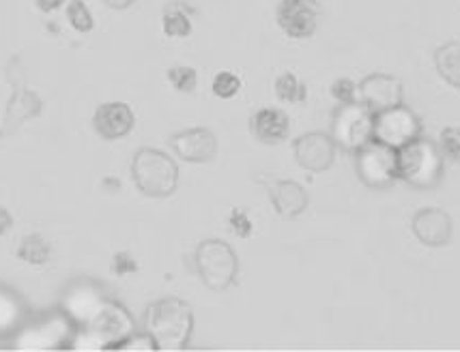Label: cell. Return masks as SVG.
<instances>
[{
    "mask_svg": "<svg viewBox=\"0 0 460 352\" xmlns=\"http://www.w3.org/2000/svg\"><path fill=\"white\" fill-rule=\"evenodd\" d=\"M435 65L437 71L447 84L454 88H460V43L450 41L443 43L435 52Z\"/></svg>",
    "mask_w": 460,
    "mask_h": 352,
    "instance_id": "cell-20",
    "label": "cell"
},
{
    "mask_svg": "<svg viewBox=\"0 0 460 352\" xmlns=\"http://www.w3.org/2000/svg\"><path fill=\"white\" fill-rule=\"evenodd\" d=\"M145 331L151 333L160 350H185L194 333V312L183 299L164 296L146 307Z\"/></svg>",
    "mask_w": 460,
    "mask_h": 352,
    "instance_id": "cell-1",
    "label": "cell"
},
{
    "mask_svg": "<svg viewBox=\"0 0 460 352\" xmlns=\"http://www.w3.org/2000/svg\"><path fill=\"white\" fill-rule=\"evenodd\" d=\"M252 134L262 145H282L290 134V119L280 108H261L252 114Z\"/></svg>",
    "mask_w": 460,
    "mask_h": 352,
    "instance_id": "cell-18",
    "label": "cell"
},
{
    "mask_svg": "<svg viewBox=\"0 0 460 352\" xmlns=\"http://www.w3.org/2000/svg\"><path fill=\"white\" fill-rule=\"evenodd\" d=\"M398 179L418 189H432L443 179V155L435 142L418 137L398 148Z\"/></svg>",
    "mask_w": 460,
    "mask_h": 352,
    "instance_id": "cell-6",
    "label": "cell"
},
{
    "mask_svg": "<svg viewBox=\"0 0 460 352\" xmlns=\"http://www.w3.org/2000/svg\"><path fill=\"white\" fill-rule=\"evenodd\" d=\"M441 148L454 159H460V129L446 128L441 134Z\"/></svg>",
    "mask_w": 460,
    "mask_h": 352,
    "instance_id": "cell-30",
    "label": "cell"
},
{
    "mask_svg": "<svg viewBox=\"0 0 460 352\" xmlns=\"http://www.w3.org/2000/svg\"><path fill=\"white\" fill-rule=\"evenodd\" d=\"M75 327L63 312L48 313L37 321H26L11 335V348L40 352V350H58L69 348L74 339Z\"/></svg>",
    "mask_w": 460,
    "mask_h": 352,
    "instance_id": "cell-5",
    "label": "cell"
},
{
    "mask_svg": "<svg viewBox=\"0 0 460 352\" xmlns=\"http://www.w3.org/2000/svg\"><path fill=\"white\" fill-rule=\"evenodd\" d=\"M18 258L32 267H41V264L50 262L52 247L40 234H26L18 245Z\"/></svg>",
    "mask_w": 460,
    "mask_h": 352,
    "instance_id": "cell-21",
    "label": "cell"
},
{
    "mask_svg": "<svg viewBox=\"0 0 460 352\" xmlns=\"http://www.w3.org/2000/svg\"><path fill=\"white\" fill-rule=\"evenodd\" d=\"M136 331V321L128 307L108 296L97 316L78 327L69 348L74 350H112V346Z\"/></svg>",
    "mask_w": 460,
    "mask_h": 352,
    "instance_id": "cell-2",
    "label": "cell"
},
{
    "mask_svg": "<svg viewBox=\"0 0 460 352\" xmlns=\"http://www.w3.org/2000/svg\"><path fill=\"white\" fill-rule=\"evenodd\" d=\"M174 155L188 163H209L217 155V137L209 128H190L168 137Z\"/></svg>",
    "mask_w": 460,
    "mask_h": 352,
    "instance_id": "cell-14",
    "label": "cell"
},
{
    "mask_svg": "<svg viewBox=\"0 0 460 352\" xmlns=\"http://www.w3.org/2000/svg\"><path fill=\"white\" fill-rule=\"evenodd\" d=\"M11 228H13V216H11L7 208L0 207V236L7 234Z\"/></svg>",
    "mask_w": 460,
    "mask_h": 352,
    "instance_id": "cell-32",
    "label": "cell"
},
{
    "mask_svg": "<svg viewBox=\"0 0 460 352\" xmlns=\"http://www.w3.org/2000/svg\"><path fill=\"white\" fill-rule=\"evenodd\" d=\"M332 97L338 99L341 103H353L359 101L358 97V86H355L353 80L349 78H338L332 84Z\"/></svg>",
    "mask_w": 460,
    "mask_h": 352,
    "instance_id": "cell-28",
    "label": "cell"
},
{
    "mask_svg": "<svg viewBox=\"0 0 460 352\" xmlns=\"http://www.w3.org/2000/svg\"><path fill=\"white\" fill-rule=\"evenodd\" d=\"M166 78L174 91L183 92V95H190L199 86V74H196L194 67H188V65H174V67L168 69Z\"/></svg>",
    "mask_w": 460,
    "mask_h": 352,
    "instance_id": "cell-24",
    "label": "cell"
},
{
    "mask_svg": "<svg viewBox=\"0 0 460 352\" xmlns=\"http://www.w3.org/2000/svg\"><path fill=\"white\" fill-rule=\"evenodd\" d=\"M372 125H375V114L361 101L342 103L333 114L332 137L338 148L355 153L359 151L366 142L372 140Z\"/></svg>",
    "mask_w": 460,
    "mask_h": 352,
    "instance_id": "cell-8",
    "label": "cell"
},
{
    "mask_svg": "<svg viewBox=\"0 0 460 352\" xmlns=\"http://www.w3.org/2000/svg\"><path fill=\"white\" fill-rule=\"evenodd\" d=\"M211 91L213 95L220 99H233L241 91V78L234 75L233 71H220L211 82Z\"/></svg>",
    "mask_w": 460,
    "mask_h": 352,
    "instance_id": "cell-26",
    "label": "cell"
},
{
    "mask_svg": "<svg viewBox=\"0 0 460 352\" xmlns=\"http://www.w3.org/2000/svg\"><path fill=\"white\" fill-rule=\"evenodd\" d=\"M421 131H424V125H421L420 117L404 103L376 112L375 125H372V137L396 148V151L421 137Z\"/></svg>",
    "mask_w": 460,
    "mask_h": 352,
    "instance_id": "cell-9",
    "label": "cell"
},
{
    "mask_svg": "<svg viewBox=\"0 0 460 352\" xmlns=\"http://www.w3.org/2000/svg\"><path fill=\"white\" fill-rule=\"evenodd\" d=\"M267 194L276 213L282 219H297L310 205V196L304 185L290 179H278L267 185Z\"/></svg>",
    "mask_w": 460,
    "mask_h": 352,
    "instance_id": "cell-17",
    "label": "cell"
},
{
    "mask_svg": "<svg viewBox=\"0 0 460 352\" xmlns=\"http://www.w3.org/2000/svg\"><path fill=\"white\" fill-rule=\"evenodd\" d=\"M106 299V290L100 284L91 282V279H80V282L69 284L65 288L63 296H60L58 310L78 329L84 327L86 322H91L97 316V312L102 310Z\"/></svg>",
    "mask_w": 460,
    "mask_h": 352,
    "instance_id": "cell-10",
    "label": "cell"
},
{
    "mask_svg": "<svg viewBox=\"0 0 460 352\" xmlns=\"http://www.w3.org/2000/svg\"><path fill=\"white\" fill-rule=\"evenodd\" d=\"M355 155V170L361 183L372 189H385L398 180V151L372 137Z\"/></svg>",
    "mask_w": 460,
    "mask_h": 352,
    "instance_id": "cell-7",
    "label": "cell"
},
{
    "mask_svg": "<svg viewBox=\"0 0 460 352\" xmlns=\"http://www.w3.org/2000/svg\"><path fill=\"white\" fill-rule=\"evenodd\" d=\"M67 20L71 29L78 32H91L95 29V20H93L91 9L86 7L84 0H69L67 4Z\"/></svg>",
    "mask_w": 460,
    "mask_h": 352,
    "instance_id": "cell-25",
    "label": "cell"
},
{
    "mask_svg": "<svg viewBox=\"0 0 460 352\" xmlns=\"http://www.w3.org/2000/svg\"><path fill=\"white\" fill-rule=\"evenodd\" d=\"M358 97L372 114L401 106L404 99V86L396 75L370 74L358 84Z\"/></svg>",
    "mask_w": 460,
    "mask_h": 352,
    "instance_id": "cell-12",
    "label": "cell"
},
{
    "mask_svg": "<svg viewBox=\"0 0 460 352\" xmlns=\"http://www.w3.org/2000/svg\"><path fill=\"white\" fill-rule=\"evenodd\" d=\"M415 239L429 247H443L452 241L454 224L443 208H421L411 222Z\"/></svg>",
    "mask_w": 460,
    "mask_h": 352,
    "instance_id": "cell-16",
    "label": "cell"
},
{
    "mask_svg": "<svg viewBox=\"0 0 460 352\" xmlns=\"http://www.w3.org/2000/svg\"><path fill=\"white\" fill-rule=\"evenodd\" d=\"M162 31L172 40H183L191 35V20L183 7H168L162 15Z\"/></svg>",
    "mask_w": 460,
    "mask_h": 352,
    "instance_id": "cell-22",
    "label": "cell"
},
{
    "mask_svg": "<svg viewBox=\"0 0 460 352\" xmlns=\"http://www.w3.org/2000/svg\"><path fill=\"white\" fill-rule=\"evenodd\" d=\"M37 9L43 11V13H52V11L60 9L65 4V0H35Z\"/></svg>",
    "mask_w": 460,
    "mask_h": 352,
    "instance_id": "cell-33",
    "label": "cell"
},
{
    "mask_svg": "<svg viewBox=\"0 0 460 352\" xmlns=\"http://www.w3.org/2000/svg\"><path fill=\"white\" fill-rule=\"evenodd\" d=\"M29 321V307L24 299L9 286L0 284V338H11Z\"/></svg>",
    "mask_w": 460,
    "mask_h": 352,
    "instance_id": "cell-19",
    "label": "cell"
},
{
    "mask_svg": "<svg viewBox=\"0 0 460 352\" xmlns=\"http://www.w3.org/2000/svg\"><path fill=\"white\" fill-rule=\"evenodd\" d=\"M136 125L134 110L123 101H108L97 106L93 114V129L103 140H120V137L129 136Z\"/></svg>",
    "mask_w": 460,
    "mask_h": 352,
    "instance_id": "cell-15",
    "label": "cell"
},
{
    "mask_svg": "<svg viewBox=\"0 0 460 352\" xmlns=\"http://www.w3.org/2000/svg\"><path fill=\"white\" fill-rule=\"evenodd\" d=\"M228 224H230V230H233L237 236H241V239H248L252 230H254V224H252L248 213L241 211V208H233V211H230Z\"/></svg>",
    "mask_w": 460,
    "mask_h": 352,
    "instance_id": "cell-29",
    "label": "cell"
},
{
    "mask_svg": "<svg viewBox=\"0 0 460 352\" xmlns=\"http://www.w3.org/2000/svg\"><path fill=\"white\" fill-rule=\"evenodd\" d=\"M131 179L145 196L171 198L179 187L177 162L160 148L142 146L131 159Z\"/></svg>",
    "mask_w": 460,
    "mask_h": 352,
    "instance_id": "cell-3",
    "label": "cell"
},
{
    "mask_svg": "<svg viewBox=\"0 0 460 352\" xmlns=\"http://www.w3.org/2000/svg\"><path fill=\"white\" fill-rule=\"evenodd\" d=\"M196 273L213 293H224L237 282L239 258L233 245L222 239L200 241L194 251Z\"/></svg>",
    "mask_w": 460,
    "mask_h": 352,
    "instance_id": "cell-4",
    "label": "cell"
},
{
    "mask_svg": "<svg viewBox=\"0 0 460 352\" xmlns=\"http://www.w3.org/2000/svg\"><path fill=\"white\" fill-rule=\"evenodd\" d=\"M321 13L319 0H280L276 22L290 40H310L319 31Z\"/></svg>",
    "mask_w": 460,
    "mask_h": 352,
    "instance_id": "cell-11",
    "label": "cell"
},
{
    "mask_svg": "<svg viewBox=\"0 0 460 352\" xmlns=\"http://www.w3.org/2000/svg\"><path fill=\"white\" fill-rule=\"evenodd\" d=\"M103 3H106L108 7L114 11H125V9H129L136 0H103Z\"/></svg>",
    "mask_w": 460,
    "mask_h": 352,
    "instance_id": "cell-34",
    "label": "cell"
},
{
    "mask_svg": "<svg viewBox=\"0 0 460 352\" xmlns=\"http://www.w3.org/2000/svg\"><path fill=\"white\" fill-rule=\"evenodd\" d=\"M273 88H276L278 99H282V101H288V103H301L305 101V97H308V86H305L297 75L290 74V71L278 75L276 86Z\"/></svg>",
    "mask_w": 460,
    "mask_h": 352,
    "instance_id": "cell-23",
    "label": "cell"
},
{
    "mask_svg": "<svg viewBox=\"0 0 460 352\" xmlns=\"http://www.w3.org/2000/svg\"><path fill=\"white\" fill-rule=\"evenodd\" d=\"M293 151L301 168L319 174L327 172L333 166L338 145L332 136L323 134V131H308L293 142Z\"/></svg>",
    "mask_w": 460,
    "mask_h": 352,
    "instance_id": "cell-13",
    "label": "cell"
},
{
    "mask_svg": "<svg viewBox=\"0 0 460 352\" xmlns=\"http://www.w3.org/2000/svg\"><path fill=\"white\" fill-rule=\"evenodd\" d=\"M112 350H131V352H155L160 350L157 348V342L155 339L151 338V333L146 331H140V333H131L128 335L125 339H120V342H117L112 346Z\"/></svg>",
    "mask_w": 460,
    "mask_h": 352,
    "instance_id": "cell-27",
    "label": "cell"
},
{
    "mask_svg": "<svg viewBox=\"0 0 460 352\" xmlns=\"http://www.w3.org/2000/svg\"><path fill=\"white\" fill-rule=\"evenodd\" d=\"M112 271L117 275H129V273H136L138 271V262L131 258L128 251H119V254H114L112 258Z\"/></svg>",
    "mask_w": 460,
    "mask_h": 352,
    "instance_id": "cell-31",
    "label": "cell"
}]
</instances>
